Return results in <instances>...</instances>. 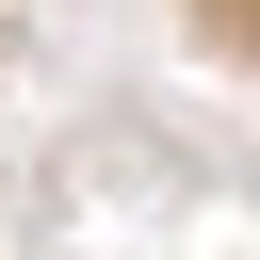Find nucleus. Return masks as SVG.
<instances>
[{
  "mask_svg": "<svg viewBox=\"0 0 260 260\" xmlns=\"http://www.w3.org/2000/svg\"><path fill=\"white\" fill-rule=\"evenodd\" d=\"M179 32H195L211 65H244V81H260V0H179Z\"/></svg>",
  "mask_w": 260,
  "mask_h": 260,
  "instance_id": "obj_1",
  "label": "nucleus"
}]
</instances>
